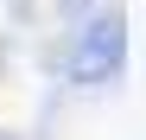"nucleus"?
<instances>
[{"mask_svg": "<svg viewBox=\"0 0 146 140\" xmlns=\"http://www.w3.org/2000/svg\"><path fill=\"white\" fill-rule=\"evenodd\" d=\"M121 64H127V19H121V13L83 19L76 45L64 51V77L76 83V89H102V83H114Z\"/></svg>", "mask_w": 146, "mask_h": 140, "instance_id": "1", "label": "nucleus"}, {"mask_svg": "<svg viewBox=\"0 0 146 140\" xmlns=\"http://www.w3.org/2000/svg\"><path fill=\"white\" fill-rule=\"evenodd\" d=\"M95 7V0H64V13H89Z\"/></svg>", "mask_w": 146, "mask_h": 140, "instance_id": "2", "label": "nucleus"}]
</instances>
